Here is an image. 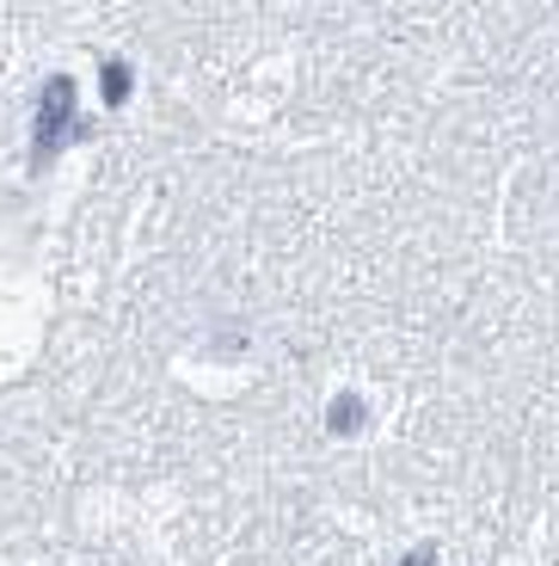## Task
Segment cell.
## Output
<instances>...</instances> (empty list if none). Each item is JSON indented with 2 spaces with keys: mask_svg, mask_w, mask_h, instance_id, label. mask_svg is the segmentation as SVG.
Returning <instances> with one entry per match:
<instances>
[{
  "mask_svg": "<svg viewBox=\"0 0 559 566\" xmlns=\"http://www.w3.org/2000/svg\"><path fill=\"white\" fill-rule=\"evenodd\" d=\"M31 167H50V160L68 148L74 136H81V93H74V81L68 74H50L43 81V93H38V124H31Z\"/></svg>",
  "mask_w": 559,
  "mask_h": 566,
  "instance_id": "1",
  "label": "cell"
},
{
  "mask_svg": "<svg viewBox=\"0 0 559 566\" xmlns=\"http://www.w3.org/2000/svg\"><path fill=\"white\" fill-rule=\"evenodd\" d=\"M129 81H136L129 62H105V69H98V93H105V105H124L129 99Z\"/></svg>",
  "mask_w": 559,
  "mask_h": 566,
  "instance_id": "2",
  "label": "cell"
},
{
  "mask_svg": "<svg viewBox=\"0 0 559 566\" xmlns=\"http://www.w3.org/2000/svg\"><path fill=\"white\" fill-rule=\"evenodd\" d=\"M363 419H369V412H363V400H357V395H338L333 412H326V424H333L338 438H350V431H357Z\"/></svg>",
  "mask_w": 559,
  "mask_h": 566,
  "instance_id": "3",
  "label": "cell"
},
{
  "mask_svg": "<svg viewBox=\"0 0 559 566\" xmlns=\"http://www.w3.org/2000/svg\"><path fill=\"white\" fill-rule=\"evenodd\" d=\"M400 566H436V548H431V542H424V548H419V554H405Z\"/></svg>",
  "mask_w": 559,
  "mask_h": 566,
  "instance_id": "4",
  "label": "cell"
}]
</instances>
